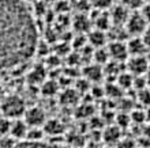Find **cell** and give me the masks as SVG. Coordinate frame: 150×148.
Returning a JSON list of instances; mask_svg holds the SVG:
<instances>
[{"instance_id":"6da1fadb","label":"cell","mask_w":150,"mask_h":148,"mask_svg":"<svg viewBox=\"0 0 150 148\" xmlns=\"http://www.w3.org/2000/svg\"><path fill=\"white\" fill-rule=\"evenodd\" d=\"M38 30L23 0H0V69L12 68L36 52Z\"/></svg>"},{"instance_id":"7a4b0ae2","label":"cell","mask_w":150,"mask_h":148,"mask_svg":"<svg viewBox=\"0 0 150 148\" xmlns=\"http://www.w3.org/2000/svg\"><path fill=\"white\" fill-rule=\"evenodd\" d=\"M0 110H1L4 117L15 120V118H21V116L25 114L26 105H25V101L21 97H18V95H10V97L3 98Z\"/></svg>"},{"instance_id":"3957f363","label":"cell","mask_w":150,"mask_h":148,"mask_svg":"<svg viewBox=\"0 0 150 148\" xmlns=\"http://www.w3.org/2000/svg\"><path fill=\"white\" fill-rule=\"evenodd\" d=\"M124 27L130 37H141L145 29L147 27V22L145 20L141 12H132L124 23Z\"/></svg>"},{"instance_id":"277c9868","label":"cell","mask_w":150,"mask_h":148,"mask_svg":"<svg viewBox=\"0 0 150 148\" xmlns=\"http://www.w3.org/2000/svg\"><path fill=\"white\" fill-rule=\"evenodd\" d=\"M150 62L145 56H131L127 62V68L132 75H145L149 71Z\"/></svg>"},{"instance_id":"5b68a950","label":"cell","mask_w":150,"mask_h":148,"mask_svg":"<svg viewBox=\"0 0 150 148\" xmlns=\"http://www.w3.org/2000/svg\"><path fill=\"white\" fill-rule=\"evenodd\" d=\"M25 121L29 126H42L47 121V116L41 107H29L25 110Z\"/></svg>"},{"instance_id":"8992f818","label":"cell","mask_w":150,"mask_h":148,"mask_svg":"<svg viewBox=\"0 0 150 148\" xmlns=\"http://www.w3.org/2000/svg\"><path fill=\"white\" fill-rule=\"evenodd\" d=\"M130 14H131V11L127 7H124L122 3L112 4L111 12H109L111 22L113 25H116V26H124V23L127 22V19H128Z\"/></svg>"},{"instance_id":"52a82bcc","label":"cell","mask_w":150,"mask_h":148,"mask_svg":"<svg viewBox=\"0 0 150 148\" xmlns=\"http://www.w3.org/2000/svg\"><path fill=\"white\" fill-rule=\"evenodd\" d=\"M109 52V57L113 61H124L128 57V51H127L126 41H112L109 46L107 48Z\"/></svg>"},{"instance_id":"ba28073f","label":"cell","mask_w":150,"mask_h":148,"mask_svg":"<svg viewBox=\"0 0 150 148\" xmlns=\"http://www.w3.org/2000/svg\"><path fill=\"white\" fill-rule=\"evenodd\" d=\"M128 56H145L149 48L143 42L142 37H132L126 42Z\"/></svg>"},{"instance_id":"9c48e42d","label":"cell","mask_w":150,"mask_h":148,"mask_svg":"<svg viewBox=\"0 0 150 148\" xmlns=\"http://www.w3.org/2000/svg\"><path fill=\"white\" fill-rule=\"evenodd\" d=\"M71 25L74 26L76 33L83 34V33L89 31V29H90V26H91L90 16L87 15L86 12H78L71 19Z\"/></svg>"},{"instance_id":"30bf717a","label":"cell","mask_w":150,"mask_h":148,"mask_svg":"<svg viewBox=\"0 0 150 148\" xmlns=\"http://www.w3.org/2000/svg\"><path fill=\"white\" fill-rule=\"evenodd\" d=\"M29 125L25 120L15 118L11 121V128H10V136H12L15 140H23L26 133H28Z\"/></svg>"},{"instance_id":"8fae6325","label":"cell","mask_w":150,"mask_h":148,"mask_svg":"<svg viewBox=\"0 0 150 148\" xmlns=\"http://www.w3.org/2000/svg\"><path fill=\"white\" fill-rule=\"evenodd\" d=\"M42 130L44 133H47L48 136L57 137L64 133V125L62 121L56 120V118H51V120H47L44 122Z\"/></svg>"},{"instance_id":"7c38bea8","label":"cell","mask_w":150,"mask_h":148,"mask_svg":"<svg viewBox=\"0 0 150 148\" xmlns=\"http://www.w3.org/2000/svg\"><path fill=\"white\" fill-rule=\"evenodd\" d=\"M87 42H90V46L93 48H103L107 45V33L100 29L91 30L87 35Z\"/></svg>"},{"instance_id":"4fadbf2b","label":"cell","mask_w":150,"mask_h":148,"mask_svg":"<svg viewBox=\"0 0 150 148\" xmlns=\"http://www.w3.org/2000/svg\"><path fill=\"white\" fill-rule=\"evenodd\" d=\"M120 137H122V130L117 125H112V126H108L105 128V130L103 132V139L105 143L108 144H115V143H119L120 141Z\"/></svg>"},{"instance_id":"5bb4252c","label":"cell","mask_w":150,"mask_h":148,"mask_svg":"<svg viewBox=\"0 0 150 148\" xmlns=\"http://www.w3.org/2000/svg\"><path fill=\"white\" fill-rule=\"evenodd\" d=\"M83 75L85 78L89 80V82H98L100 79L104 76V71L101 68V65L98 64H91V65H87L83 71Z\"/></svg>"},{"instance_id":"9a60e30c","label":"cell","mask_w":150,"mask_h":148,"mask_svg":"<svg viewBox=\"0 0 150 148\" xmlns=\"http://www.w3.org/2000/svg\"><path fill=\"white\" fill-rule=\"evenodd\" d=\"M14 148H75L71 145H60L56 144V143H42V141H36V143H32V141H26L23 143H16Z\"/></svg>"},{"instance_id":"2e32d148","label":"cell","mask_w":150,"mask_h":148,"mask_svg":"<svg viewBox=\"0 0 150 148\" xmlns=\"http://www.w3.org/2000/svg\"><path fill=\"white\" fill-rule=\"evenodd\" d=\"M93 59H94V62L96 64H98V65H105L111 57H109V52H108L107 48H94V51H93V56H91Z\"/></svg>"},{"instance_id":"e0dca14e","label":"cell","mask_w":150,"mask_h":148,"mask_svg":"<svg viewBox=\"0 0 150 148\" xmlns=\"http://www.w3.org/2000/svg\"><path fill=\"white\" fill-rule=\"evenodd\" d=\"M42 139H44V130L41 129V126H29L28 133L25 136V140L36 143V141H42Z\"/></svg>"},{"instance_id":"ac0fdd59","label":"cell","mask_w":150,"mask_h":148,"mask_svg":"<svg viewBox=\"0 0 150 148\" xmlns=\"http://www.w3.org/2000/svg\"><path fill=\"white\" fill-rule=\"evenodd\" d=\"M78 91H75V90H64L62 95H60L62 102L66 103V105H75L78 102Z\"/></svg>"},{"instance_id":"d6986e66","label":"cell","mask_w":150,"mask_h":148,"mask_svg":"<svg viewBox=\"0 0 150 148\" xmlns=\"http://www.w3.org/2000/svg\"><path fill=\"white\" fill-rule=\"evenodd\" d=\"M42 94L47 97H53L56 93L59 91V84L55 80H48V82H42Z\"/></svg>"},{"instance_id":"ffe728a7","label":"cell","mask_w":150,"mask_h":148,"mask_svg":"<svg viewBox=\"0 0 150 148\" xmlns=\"http://www.w3.org/2000/svg\"><path fill=\"white\" fill-rule=\"evenodd\" d=\"M30 80L36 83H42L45 80V67L37 65L30 72Z\"/></svg>"},{"instance_id":"44dd1931","label":"cell","mask_w":150,"mask_h":148,"mask_svg":"<svg viewBox=\"0 0 150 148\" xmlns=\"http://www.w3.org/2000/svg\"><path fill=\"white\" fill-rule=\"evenodd\" d=\"M132 79H134V76L130 72H124V74L120 72L117 75V84L122 88H130V87H132Z\"/></svg>"},{"instance_id":"7402d4cb","label":"cell","mask_w":150,"mask_h":148,"mask_svg":"<svg viewBox=\"0 0 150 148\" xmlns=\"http://www.w3.org/2000/svg\"><path fill=\"white\" fill-rule=\"evenodd\" d=\"M70 6L78 12H87L90 10V0H70Z\"/></svg>"},{"instance_id":"603a6c76","label":"cell","mask_w":150,"mask_h":148,"mask_svg":"<svg viewBox=\"0 0 150 148\" xmlns=\"http://www.w3.org/2000/svg\"><path fill=\"white\" fill-rule=\"evenodd\" d=\"M113 0H90V6L94 10H101V11H107L108 8L112 7Z\"/></svg>"},{"instance_id":"cb8c5ba5","label":"cell","mask_w":150,"mask_h":148,"mask_svg":"<svg viewBox=\"0 0 150 148\" xmlns=\"http://www.w3.org/2000/svg\"><path fill=\"white\" fill-rule=\"evenodd\" d=\"M67 141L71 147H75V148H82L83 144H85V139L79 133H71V136L67 139Z\"/></svg>"},{"instance_id":"d4e9b609","label":"cell","mask_w":150,"mask_h":148,"mask_svg":"<svg viewBox=\"0 0 150 148\" xmlns=\"http://www.w3.org/2000/svg\"><path fill=\"white\" fill-rule=\"evenodd\" d=\"M137 99H138V102L141 103V105L147 106V107H149L150 106V91L149 90H146V88L139 90L138 95H137Z\"/></svg>"},{"instance_id":"484cf974","label":"cell","mask_w":150,"mask_h":148,"mask_svg":"<svg viewBox=\"0 0 150 148\" xmlns=\"http://www.w3.org/2000/svg\"><path fill=\"white\" fill-rule=\"evenodd\" d=\"M120 3L130 11H137V10H141V7L143 6V0H120Z\"/></svg>"},{"instance_id":"4316f807","label":"cell","mask_w":150,"mask_h":148,"mask_svg":"<svg viewBox=\"0 0 150 148\" xmlns=\"http://www.w3.org/2000/svg\"><path fill=\"white\" fill-rule=\"evenodd\" d=\"M11 118L7 117H0V136L4 135H10V128H11Z\"/></svg>"},{"instance_id":"83f0119b","label":"cell","mask_w":150,"mask_h":148,"mask_svg":"<svg viewBox=\"0 0 150 148\" xmlns=\"http://www.w3.org/2000/svg\"><path fill=\"white\" fill-rule=\"evenodd\" d=\"M131 121L135 122V124H143V121H146V114H145V110H132L131 112Z\"/></svg>"},{"instance_id":"f1b7e54d","label":"cell","mask_w":150,"mask_h":148,"mask_svg":"<svg viewBox=\"0 0 150 148\" xmlns=\"http://www.w3.org/2000/svg\"><path fill=\"white\" fill-rule=\"evenodd\" d=\"M122 87L119 86V84H109L104 88V91L109 95V97H122Z\"/></svg>"},{"instance_id":"f546056e","label":"cell","mask_w":150,"mask_h":148,"mask_svg":"<svg viewBox=\"0 0 150 148\" xmlns=\"http://www.w3.org/2000/svg\"><path fill=\"white\" fill-rule=\"evenodd\" d=\"M115 120H116V122H117L119 128H126V126H128L130 122H131V117L128 116V114H126V112L120 113Z\"/></svg>"},{"instance_id":"4dcf8cb0","label":"cell","mask_w":150,"mask_h":148,"mask_svg":"<svg viewBox=\"0 0 150 148\" xmlns=\"http://www.w3.org/2000/svg\"><path fill=\"white\" fill-rule=\"evenodd\" d=\"M15 144H16L15 139L12 136L4 135V136H1V139H0V148H14Z\"/></svg>"},{"instance_id":"1f68e13d","label":"cell","mask_w":150,"mask_h":148,"mask_svg":"<svg viewBox=\"0 0 150 148\" xmlns=\"http://www.w3.org/2000/svg\"><path fill=\"white\" fill-rule=\"evenodd\" d=\"M78 116L79 117H83V118H86V117H89L91 113H93V107L91 106H89V105H83V106H81L78 109Z\"/></svg>"},{"instance_id":"d6a6232c","label":"cell","mask_w":150,"mask_h":148,"mask_svg":"<svg viewBox=\"0 0 150 148\" xmlns=\"http://www.w3.org/2000/svg\"><path fill=\"white\" fill-rule=\"evenodd\" d=\"M141 14L147 22V25H150V3H146L145 6L141 7Z\"/></svg>"},{"instance_id":"836d02e7","label":"cell","mask_w":150,"mask_h":148,"mask_svg":"<svg viewBox=\"0 0 150 148\" xmlns=\"http://www.w3.org/2000/svg\"><path fill=\"white\" fill-rule=\"evenodd\" d=\"M76 88H78V91H81V93L87 91V90H89V80H87V79H81V80H78Z\"/></svg>"},{"instance_id":"e575fe53","label":"cell","mask_w":150,"mask_h":148,"mask_svg":"<svg viewBox=\"0 0 150 148\" xmlns=\"http://www.w3.org/2000/svg\"><path fill=\"white\" fill-rule=\"evenodd\" d=\"M142 39H143V42L146 43V46L150 48V25H147V27L145 29V31L142 33Z\"/></svg>"},{"instance_id":"d590c367","label":"cell","mask_w":150,"mask_h":148,"mask_svg":"<svg viewBox=\"0 0 150 148\" xmlns=\"http://www.w3.org/2000/svg\"><path fill=\"white\" fill-rule=\"evenodd\" d=\"M119 148H134V143H132L131 140L119 141Z\"/></svg>"},{"instance_id":"8d00e7d4","label":"cell","mask_w":150,"mask_h":148,"mask_svg":"<svg viewBox=\"0 0 150 148\" xmlns=\"http://www.w3.org/2000/svg\"><path fill=\"white\" fill-rule=\"evenodd\" d=\"M145 114H146V121L150 124V106L147 107V110H145Z\"/></svg>"},{"instance_id":"74e56055","label":"cell","mask_w":150,"mask_h":148,"mask_svg":"<svg viewBox=\"0 0 150 148\" xmlns=\"http://www.w3.org/2000/svg\"><path fill=\"white\" fill-rule=\"evenodd\" d=\"M3 98V88H1V86H0V99Z\"/></svg>"},{"instance_id":"f35d334b","label":"cell","mask_w":150,"mask_h":148,"mask_svg":"<svg viewBox=\"0 0 150 148\" xmlns=\"http://www.w3.org/2000/svg\"><path fill=\"white\" fill-rule=\"evenodd\" d=\"M42 1H45V3H51V1H55V0H42Z\"/></svg>"},{"instance_id":"ab89813d","label":"cell","mask_w":150,"mask_h":148,"mask_svg":"<svg viewBox=\"0 0 150 148\" xmlns=\"http://www.w3.org/2000/svg\"><path fill=\"white\" fill-rule=\"evenodd\" d=\"M146 79H147V80H149V82H147V83H150V72H149V75H147V76H146Z\"/></svg>"},{"instance_id":"60d3db41","label":"cell","mask_w":150,"mask_h":148,"mask_svg":"<svg viewBox=\"0 0 150 148\" xmlns=\"http://www.w3.org/2000/svg\"><path fill=\"white\" fill-rule=\"evenodd\" d=\"M143 3H150V0H143Z\"/></svg>"}]
</instances>
